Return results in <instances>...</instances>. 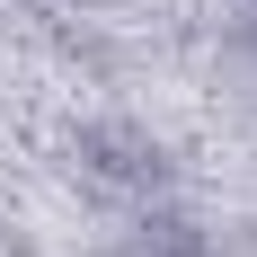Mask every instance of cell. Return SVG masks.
Segmentation results:
<instances>
[{"label": "cell", "mask_w": 257, "mask_h": 257, "mask_svg": "<svg viewBox=\"0 0 257 257\" xmlns=\"http://www.w3.org/2000/svg\"><path fill=\"white\" fill-rule=\"evenodd\" d=\"M71 151L89 160V178H106V186H133V195L169 186V169H160V142H142V133H124V124H89Z\"/></svg>", "instance_id": "1"}]
</instances>
